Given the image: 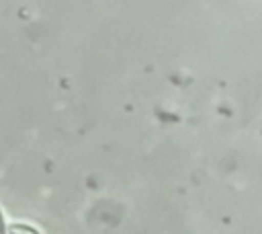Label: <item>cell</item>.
<instances>
[{
	"mask_svg": "<svg viewBox=\"0 0 262 234\" xmlns=\"http://www.w3.org/2000/svg\"><path fill=\"white\" fill-rule=\"evenodd\" d=\"M8 234H39V232L33 226H27V224H10Z\"/></svg>",
	"mask_w": 262,
	"mask_h": 234,
	"instance_id": "obj_1",
	"label": "cell"
},
{
	"mask_svg": "<svg viewBox=\"0 0 262 234\" xmlns=\"http://www.w3.org/2000/svg\"><path fill=\"white\" fill-rule=\"evenodd\" d=\"M0 234H6V230H4V222H2V213H0Z\"/></svg>",
	"mask_w": 262,
	"mask_h": 234,
	"instance_id": "obj_2",
	"label": "cell"
}]
</instances>
